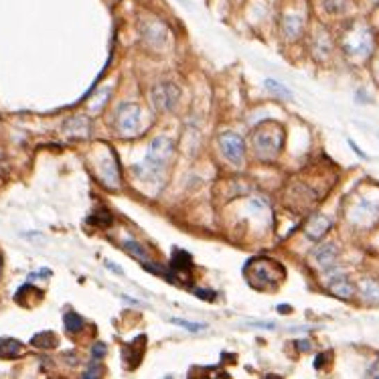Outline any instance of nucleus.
Masks as SVG:
<instances>
[{
    "mask_svg": "<svg viewBox=\"0 0 379 379\" xmlns=\"http://www.w3.org/2000/svg\"><path fill=\"white\" fill-rule=\"evenodd\" d=\"M55 332H39L37 337H33V345L35 347H39V349H51V347H55L57 345V339L53 337Z\"/></svg>",
    "mask_w": 379,
    "mask_h": 379,
    "instance_id": "21",
    "label": "nucleus"
},
{
    "mask_svg": "<svg viewBox=\"0 0 379 379\" xmlns=\"http://www.w3.org/2000/svg\"><path fill=\"white\" fill-rule=\"evenodd\" d=\"M0 268H2V260H0Z\"/></svg>",
    "mask_w": 379,
    "mask_h": 379,
    "instance_id": "29",
    "label": "nucleus"
},
{
    "mask_svg": "<svg viewBox=\"0 0 379 379\" xmlns=\"http://www.w3.org/2000/svg\"><path fill=\"white\" fill-rule=\"evenodd\" d=\"M217 144H219L221 154L229 163H234V165H241L243 163L245 143H243V138L239 134H236V132H221L219 138H217Z\"/></svg>",
    "mask_w": 379,
    "mask_h": 379,
    "instance_id": "9",
    "label": "nucleus"
},
{
    "mask_svg": "<svg viewBox=\"0 0 379 379\" xmlns=\"http://www.w3.org/2000/svg\"><path fill=\"white\" fill-rule=\"evenodd\" d=\"M351 2H353V0H325V6H327L329 13L337 15V13L347 10V8L351 6Z\"/></svg>",
    "mask_w": 379,
    "mask_h": 379,
    "instance_id": "23",
    "label": "nucleus"
},
{
    "mask_svg": "<svg viewBox=\"0 0 379 379\" xmlns=\"http://www.w3.org/2000/svg\"><path fill=\"white\" fill-rule=\"evenodd\" d=\"M191 268H193V260H191V256L187 252H181V250H177L175 252V258L170 261V272L172 274H177V276H181V280H185L183 278V274H191Z\"/></svg>",
    "mask_w": 379,
    "mask_h": 379,
    "instance_id": "15",
    "label": "nucleus"
},
{
    "mask_svg": "<svg viewBox=\"0 0 379 379\" xmlns=\"http://www.w3.org/2000/svg\"><path fill=\"white\" fill-rule=\"evenodd\" d=\"M150 97H152V104H154L159 110L170 112V110L177 106L179 97H181V90H179L175 83H170V81H163V83H159V86L152 88Z\"/></svg>",
    "mask_w": 379,
    "mask_h": 379,
    "instance_id": "11",
    "label": "nucleus"
},
{
    "mask_svg": "<svg viewBox=\"0 0 379 379\" xmlns=\"http://www.w3.org/2000/svg\"><path fill=\"white\" fill-rule=\"evenodd\" d=\"M378 72H379V61H378Z\"/></svg>",
    "mask_w": 379,
    "mask_h": 379,
    "instance_id": "30",
    "label": "nucleus"
},
{
    "mask_svg": "<svg viewBox=\"0 0 379 379\" xmlns=\"http://www.w3.org/2000/svg\"><path fill=\"white\" fill-rule=\"evenodd\" d=\"M296 347H298V349H305V351H310L312 345H310L308 341H296Z\"/></svg>",
    "mask_w": 379,
    "mask_h": 379,
    "instance_id": "27",
    "label": "nucleus"
},
{
    "mask_svg": "<svg viewBox=\"0 0 379 379\" xmlns=\"http://www.w3.org/2000/svg\"><path fill=\"white\" fill-rule=\"evenodd\" d=\"M90 132H92V126H90L88 116H72L70 120H65L63 134H65L67 138L83 140V138L90 136Z\"/></svg>",
    "mask_w": 379,
    "mask_h": 379,
    "instance_id": "14",
    "label": "nucleus"
},
{
    "mask_svg": "<svg viewBox=\"0 0 379 379\" xmlns=\"http://www.w3.org/2000/svg\"><path fill=\"white\" fill-rule=\"evenodd\" d=\"M282 33H284L288 41L298 39L300 33H303V19L296 17V15H286L282 19Z\"/></svg>",
    "mask_w": 379,
    "mask_h": 379,
    "instance_id": "16",
    "label": "nucleus"
},
{
    "mask_svg": "<svg viewBox=\"0 0 379 379\" xmlns=\"http://www.w3.org/2000/svg\"><path fill=\"white\" fill-rule=\"evenodd\" d=\"M94 361H97V359H102V357L106 355V345L104 343H95L94 345Z\"/></svg>",
    "mask_w": 379,
    "mask_h": 379,
    "instance_id": "26",
    "label": "nucleus"
},
{
    "mask_svg": "<svg viewBox=\"0 0 379 379\" xmlns=\"http://www.w3.org/2000/svg\"><path fill=\"white\" fill-rule=\"evenodd\" d=\"M347 219L355 225H363V227L373 225L379 219V201H376V197L361 195L353 205H349Z\"/></svg>",
    "mask_w": 379,
    "mask_h": 379,
    "instance_id": "7",
    "label": "nucleus"
},
{
    "mask_svg": "<svg viewBox=\"0 0 379 379\" xmlns=\"http://www.w3.org/2000/svg\"><path fill=\"white\" fill-rule=\"evenodd\" d=\"M172 161H175V144L172 140L161 136L150 143L143 161L134 166V172L146 183H161Z\"/></svg>",
    "mask_w": 379,
    "mask_h": 379,
    "instance_id": "2",
    "label": "nucleus"
},
{
    "mask_svg": "<svg viewBox=\"0 0 379 379\" xmlns=\"http://www.w3.org/2000/svg\"><path fill=\"white\" fill-rule=\"evenodd\" d=\"M114 128L122 138H134L143 132V110L136 104H122L114 116Z\"/></svg>",
    "mask_w": 379,
    "mask_h": 379,
    "instance_id": "6",
    "label": "nucleus"
},
{
    "mask_svg": "<svg viewBox=\"0 0 379 379\" xmlns=\"http://www.w3.org/2000/svg\"><path fill=\"white\" fill-rule=\"evenodd\" d=\"M65 329L70 332H77V331H81L83 329V318L77 314V312H67L65 314Z\"/></svg>",
    "mask_w": 379,
    "mask_h": 379,
    "instance_id": "22",
    "label": "nucleus"
},
{
    "mask_svg": "<svg viewBox=\"0 0 379 379\" xmlns=\"http://www.w3.org/2000/svg\"><path fill=\"white\" fill-rule=\"evenodd\" d=\"M284 140L286 130L282 122H278V120H264L250 134L252 150L264 163H272L280 156V152L284 148Z\"/></svg>",
    "mask_w": 379,
    "mask_h": 379,
    "instance_id": "3",
    "label": "nucleus"
},
{
    "mask_svg": "<svg viewBox=\"0 0 379 379\" xmlns=\"http://www.w3.org/2000/svg\"><path fill=\"white\" fill-rule=\"evenodd\" d=\"M284 266L272 258H252L243 266V278L245 282L256 290H276L284 282Z\"/></svg>",
    "mask_w": 379,
    "mask_h": 379,
    "instance_id": "4",
    "label": "nucleus"
},
{
    "mask_svg": "<svg viewBox=\"0 0 379 379\" xmlns=\"http://www.w3.org/2000/svg\"><path fill=\"white\" fill-rule=\"evenodd\" d=\"M264 86L272 92V94H276L278 97H282V99H292V92L286 88L282 81H276V79H266L264 81Z\"/></svg>",
    "mask_w": 379,
    "mask_h": 379,
    "instance_id": "20",
    "label": "nucleus"
},
{
    "mask_svg": "<svg viewBox=\"0 0 379 379\" xmlns=\"http://www.w3.org/2000/svg\"><path fill=\"white\" fill-rule=\"evenodd\" d=\"M376 47V35L365 23H351L341 33V49L353 61L367 59Z\"/></svg>",
    "mask_w": 379,
    "mask_h": 379,
    "instance_id": "5",
    "label": "nucleus"
},
{
    "mask_svg": "<svg viewBox=\"0 0 379 379\" xmlns=\"http://www.w3.org/2000/svg\"><path fill=\"white\" fill-rule=\"evenodd\" d=\"M327 272V282H325V288L331 292L332 296L337 298H343V300H353L355 298V286L349 280L347 274L343 272H337L334 268H329L325 270Z\"/></svg>",
    "mask_w": 379,
    "mask_h": 379,
    "instance_id": "10",
    "label": "nucleus"
},
{
    "mask_svg": "<svg viewBox=\"0 0 379 379\" xmlns=\"http://www.w3.org/2000/svg\"><path fill=\"white\" fill-rule=\"evenodd\" d=\"M102 367V365H99ZM97 367V363H92L88 371H83V378H99L102 376V369Z\"/></svg>",
    "mask_w": 379,
    "mask_h": 379,
    "instance_id": "25",
    "label": "nucleus"
},
{
    "mask_svg": "<svg viewBox=\"0 0 379 379\" xmlns=\"http://www.w3.org/2000/svg\"><path fill=\"white\" fill-rule=\"evenodd\" d=\"M331 227H332L331 217H327V215L323 213H314L308 217L303 229H305V236H307L310 241H321L323 237L331 232Z\"/></svg>",
    "mask_w": 379,
    "mask_h": 379,
    "instance_id": "12",
    "label": "nucleus"
},
{
    "mask_svg": "<svg viewBox=\"0 0 379 379\" xmlns=\"http://www.w3.org/2000/svg\"><path fill=\"white\" fill-rule=\"evenodd\" d=\"M312 260L316 261L323 270H329L339 260V248L332 241H323L312 250Z\"/></svg>",
    "mask_w": 379,
    "mask_h": 379,
    "instance_id": "13",
    "label": "nucleus"
},
{
    "mask_svg": "<svg viewBox=\"0 0 379 379\" xmlns=\"http://www.w3.org/2000/svg\"><path fill=\"white\" fill-rule=\"evenodd\" d=\"M0 177H2V154H0Z\"/></svg>",
    "mask_w": 379,
    "mask_h": 379,
    "instance_id": "28",
    "label": "nucleus"
},
{
    "mask_svg": "<svg viewBox=\"0 0 379 379\" xmlns=\"http://www.w3.org/2000/svg\"><path fill=\"white\" fill-rule=\"evenodd\" d=\"M359 296L365 300V303H379V282L367 278V280H361L359 282Z\"/></svg>",
    "mask_w": 379,
    "mask_h": 379,
    "instance_id": "17",
    "label": "nucleus"
},
{
    "mask_svg": "<svg viewBox=\"0 0 379 379\" xmlns=\"http://www.w3.org/2000/svg\"><path fill=\"white\" fill-rule=\"evenodd\" d=\"M23 343L17 339H2L0 341V357H4V359H17L19 355H23Z\"/></svg>",
    "mask_w": 379,
    "mask_h": 379,
    "instance_id": "18",
    "label": "nucleus"
},
{
    "mask_svg": "<svg viewBox=\"0 0 379 379\" xmlns=\"http://www.w3.org/2000/svg\"><path fill=\"white\" fill-rule=\"evenodd\" d=\"M95 177L99 179V183L104 187H108L110 191L120 189L122 185V175H120V165L118 159L114 156V152L106 146V154L97 159V165H95Z\"/></svg>",
    "mask_w": 379,
    "mask_h": 379,
    "instance_id": "8",
    "label": "nucleus"
},
{
    "mask_svg": "<svg viewBox=\"0 0 379 379\" xmlns=\"http://www.w3.org/2000/svg\"><path fill=\"white\" fill-rule=\"evenodd\" d=\"M334 181V170H329L327 166L305 168L288 181L282 193V203L294 213H308L329 195Z\"/></svg>",
    "mask_w": 379,
    "mask_h": 379,
    "instance_id": "1",
    "label": "nucleus"
},
{
    "mask_svg": "<svg viewBox=\"0 0 379 379\" xmlns=\"http://www.w3.org/2000/svg\"><path fill=\"white\" fill-rule=\"evenodd\" d=\"M124 250L130 254V256H134L136 260H140L144 264V261H150V256H148V252H146V248H144L143 243H138L136 239H126L124 243Z\"/></svg>",
    "mask_w": 379,
    "mask_h": 379,
    "instance_id": "19",
    "label": "nucleus"
},
{
    "mask_svg": "<svg viewBox=\"0 0 379 379\" xmlns=\"http://www.w3.org/2000/svg\"><path fill=\"white\" fill-rule=\"evenodd\" d=\"M170 323L179 325V327H183V329H187L191 332H199L207 329V325H203V323H189V321H183V318H170Z\"/></svg>",
    "mask_w": 379,
    "mask_h": 379,
    "instance_id": "24",
    "label": "nucleus"
}]
</instances>
